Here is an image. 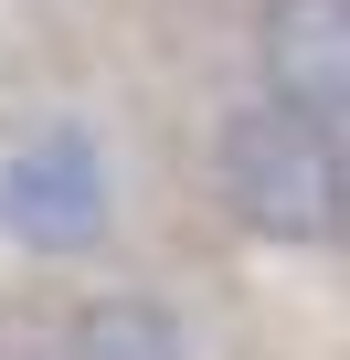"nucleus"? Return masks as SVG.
Wrapping results in <instances>:
<instances>
[{
    "label": "nucleus",
    "instance_id": "obj_1",
    "mask_svg": "<svg viewBox=\"0 0 350 360\" xmlns=\"http://www.w3.org/2000/svg\"><path fill=\"white\" fill-rule=\"evenodd\" d=\"M213 180H223L234 223L265 244H339V223H350L339 127H308L287 106H234L213 138Z\"/></svg>",
    "mask_w": 350,
    "mask_h": 360
},
{
    "label": "nucleus",
    "instance_id": "obj_2",
    "mask_svg": "<svg viewBox=\"0 0 350 360\" xmlns=\"http://www.w3.org/2000/svg\"><path fill=\"white\" fill-rule=\"evenodd\" d=\"M117 223V180H106V148L96 127H32L0 148V233H11L22 255H85L106 244Z\"/></svg>",
    "mask_w": 350,
    "mask_h": 360
},
{
    "label": "nucleus",
    "instance_id": "obj_3",
    "mask_svg": "<svg viewBox=\"0 0 350 360\" xmlns=\"http://www.w3.org/2000/svg\"><path fill=\"white\" fill-rule=\"evenodd\" d=\"M255 64H265V106L339 127L350 117V0H265Z\"/></svg>",
    "mask_w": 350,
    "mask_h": 360
},
{
    "label": "nucleus",
    "instance_id": "obj_4",
    "mask_svg": "<svg viewBox=\"0 0 350 360\" xmlns=\"http://www.w3.org/2000/svg\"><path fill=\"white\" fill-rule=\"evenodd\" d=\"M64 360H192V339L159 297H96V307H75Z\"/></svg>",
    "mask_w": 350,
    "mask_h": 360
},
{
    "label": "nucleus",
    "instance_id": "obj_5",
    "mask_svg": "<svg viewBox=\"0 0 350 360\" xmlns=\"http://www.w3.org/2000/svg\"><path fill=\"white\" fill-rule=\"evenodd\" d=\"M0 360H43V349H32V339H22V328H0Z\"/></svg>",
    "mask_w": 350,
    "mask_h": 360
}]
</instances>
